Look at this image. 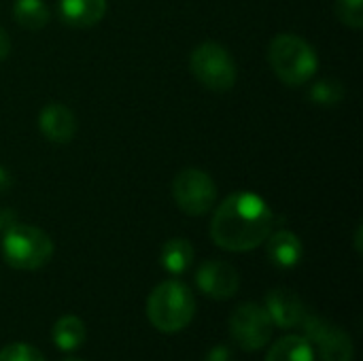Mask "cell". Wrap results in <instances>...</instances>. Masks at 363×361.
I'll use <instances>...</instances> for the list:
<instances>
[{"label":"cell","instance_id":"obj_1","mask_svg":"<svg viewBox=\"0 0 363 361\" xmlns=\"http://www.w3.org/2000/svg\"><path fill=\"white\" fill-rule=\"evenodd\" d=\"M272 228L274 215L268 202L257 194L236 191L217 206L211 221V238L225 251L242 253L266 243Z\"/></svg>","mask_w":363,"mask_h":361},{"label":"cell","instance_id":"obj_2","mask_svg":"<svg viewBox=\"0 0 363 361\" xmlns=\"http://www.w3.org/2000/svg\"><path fill=\"white\" fill-rule=\"evenodd\" d=\"M196 315V300L187 285L179 281L160 283L147 300V317L162 334L185 330Z\"/></svg>","mask_w":363,"mask_h":361},{"label":"cell","instance_id":"obj_3","mask_svg":"<svg viewBox=\"0 0 363 361\" xmlns=\"http://www.w3.org/2000/svg\"><path fill=\"white\" fill-rule=\"evenodd\" d=\"M268 62L285 85H304L317 72L319 60L315 47L296 34H279L268 47Z\"/></svg>","mask_w":363,"mask_h":361},{"label":"cell","instance_id":"obj_4","mask_svg":"<svg viewBox=\"0 0 363 361\" xmlns=\"http://www.w3.org/2000/svg\"><path fill=\"white\" fill-rule=\"evenodd\" d=\"M2 257L15 270H38L53 257V240L40 228L11 223L2 234Z\"/></svg>","mask_w":363,"mask_h":361},{"label":"cell","instance_id":"obj_5","mask_svg":"<svg viewBox=\"0 0 363 361\" xmlns=\"http://www.w3.org/2000/svg\"><path fill=\"white\" fill-rule=\"evenodd\" d=\"M191 74L211 91H230L236 83V62L219 43H202L189 57Z\"/></svg>","mask_w":363,"mask_h":361},{"label":"cell","instance_id":"obj_6","mask_svg":"<svg viewBox=\"0 0 363 361\" xmlns=\"http://www.w3.org/2000/svg\"><path fill=\"white\" fill-rule=\"evenodd\" d=\"M172 198L185 215H206L217 198V185L200 168H185L172 181Z\"/></svg>","mask_w":363,"mask_h":361},{"label":"cell","instance_id":"obj_7","mask_svg":"<svg viewBox=\"0 0 363 361\" xmlns=\"http://www.w3.org/2000/svg\"><path fill=\"white\" fill-rule=\"evenodd\" d=\"M272 330L274 323L270 315L262 304L255 302H245L236 306L230 317V334L234 343L249 353L264 349L272 338Z\"/></svg>","mask_w":363,"mask_h":361},{"label":"cell","instance_id":"obj_8","mask_svg":"<svg viewBox=\"0 0 363 361\" xmlns=\"http://www.w3.org/2000/svg\"><path fill=\"white\" fill-rule=\"evenodd\" d=\"M300 326L313 349H317L321 361H353V340L342 328L308 313L304 315Z\"/></svg>","mask_w":363,"mask_h":361},{"label":"cell","instance_id":"obj_9","mask_svg":"<svg viewBox=\"0 0 363 361\" xmlns=\"http://www.w3.org/2000/svg\"><path fill=\"white\" fill-rule=\"evenodd\" d=\"M196 283L200 291L213 300H228L236 296L240 287V277L236 268L228 262H204L196 272Z\"/></svg>","mask_w":363,"mask_h":361},{"label":"cell","instance_id":"obj_10","mask_svg":"<svg viewBox=\"0 0 363 361\" xmlns=\"http://www.w3.org/2000/svg\"><path fill=\"white\" fill-rule=\"evenodd\" d=\"M264 309L270 315L272 323L283 330L300 326V321L306 315V306H304L302 298L291 289H272L266 296Z\"/></svg>","mask_w":363,"mask_h":361},{"label":"cell","instance_id":"obj_11","mask_svg":"<svg viewBox=\"0 0 363 361\" xmlns=\"http://www.w3.org/2000/svg\"><path fill=\"white\" fill-rule=\"evenodd\" d=\"M38 128L47 140L66 145L72 140V136L77 132V117L68 106H64L60 102H49L43 106V111L38 115Z\"/></svg>","mask_w":363,"mask_h":361},{"label":"cell","instance_id":"obj_12","mask_svg":"<svg viewBox=\"0 0 363 361\" xmlns=\"http://www.w3.org/2000/svg\"><path fill=\"white\" fill-rule=\"evenodd\" d=\"M106 0H60L57 11L66 26L72 28H91L102 21L106 15Z\"/></svg>","mask_w":363,"mask_h":361},{"label":"cell","instance_id":"obj_13","mask_svg":"<svg viewBox=\"0 0 363 361\" xmlns=\"http://www.w3.org/2000/svg\"><path fill=\"white\" fill-rule=\"evenodd\" d=\"M266 251H268L270 262L277 268H296L302 260L304 247H302V240L294 232L279 230L266 238Z\"/></svg>","mask_w":363,"mask_h":361},{"label":"cell","instance_id":"obj_14","mask_svg":"<svg viewBox=\"0 0 363 361\" xmlns=\"http://www.w3.org/2000/svg\"><path fill=\"white\" fill-rule=\"evenodd\" d=\"M160 262L166 272L183 274L194 264V247L187 238H170L160 251Z\"/></svg>","mask_w":363,"mask_h":361},{"label":"cell","instance_id":"obj_15","mask_svg":"<svg viewBox=\"0 0 363 361\" xmlns=\"http://www.w3.org/2000/svg\"><path fill=\"white\" fill-rule=\"evenodd\" d=\"M266 361H315V349L306 336L289 334L272 345Z\"/></svg>","mask_w":363,"mask_h":361},{"label":"cell","instance_id":"obj_16","mask_svg":"<svg viewBox=\"0 0 363 361\" xmlns=\"http://www.w3.org/2000/svg\"><path fill=\"white\" fill-rule=\"evenodd\" d=\"M53 345L64 351V353H70L74 349H79L83 343H85V336H87V330H85V323L74 317V315H64L55 321L53 326Z\"/></svg>","mask_w":363,"mask_h":361},{"label":"cell","instance_id":"obj_17","mask_svg":"<svg viewBox=\"0 0 363 361\" xmlns=\"http://www.w3.org/2000/svg\"><path fill=\"white\" fill-rule=\"evenodd\" d=\"M13 17L26 30H40L49 23L51 15L45 0H15Z\"/></svg>","mask_w":363,"mask_h":361},{"label":"cell","instance_id":"obj_18","mask_svg":"<svg viewBox=\"0 0 363 361\" xmlns=\"http://www.w3.org/2000/svg\"><path fill=\"white\" fill-rule=\"evenodd\" d=\"M308 96L319 106H336L345 98V89H342V83H338L336 79H323L313 85Z\"/></svg>","mask_w":363,"mask_h":361},{"label":"cell","instance_id":"obj_19","mask_svg":"<svg viewBox=\"0 0 363 361\" xmlns=\"http://www.w3.org/2000/svg\"><path fill=\"white\" fill-rule=\"evenodd\" d=\"M336 17L345 26L359 30L363 26V0H336Z\"/></svg>","mask_w":363,"mask_h":361},{"label":"cell","instance_id":"obj_20","mask_svg":"<svg viewBox=\"0 0 363 361\" xmlns=\"http://www.w3.org/2000/svg\"><path fill=\"white\" fill-rule=\"evenodd\" d=\"M0 361H45L38 349L23 343H13L0 349Z\"/></svg>","mask_w":363,"mask_h":361},{"label":"cell","instance_id":"obj_21","mask_svg":"<svg viewBox=\"0 0 363 361\" xmlns=\"http://www.w3.org/2000/svg\"><path fill=\"white\" fill-rule=\"evenodd\" d=\"M232 360V355H230V349H225V347H217V349H213L211 353H208V361H230Z\"/></svg>","mask_w":363,"mask_h":361},{"label":"cell","instance_id":"obj_22","mask_svg":"<svg viewBox=\"0 0 363 361\" xmlns=\"http://www.w3.org/2000/svg\"><path fill=\"white\" fill-rule=\"evenodd\" d=\"M11 51V38L6 34V30L0 28V60H4Z\"/></svg>","mask_w":363,"mask_h":361},{"label":"cell","instance_id":"obj_23","mask_svg":"<svg viewBox=\"0 0 363 361\" xmlns=\"http://www.w3.org/2000/svg\"><path fill=\"white\" fill-rule=\"evenodd\" d=\"M11 185H13V177H11V172H9L6 168H2V166H0V194H2V191H9V189H11Z\"/></svg>","mask_w":363,"mask_h":361},{"label":"cell","instance_id":"obj_24","mask_svg":"<svg viewBox=\"0 0 363 361\" xmlns=\"http://www.w3.org/2000/svg\"><path fill=\"white\" fill-rule=\"evenodd\" d=\"M11 223H15V213L13 211H0V232H4Z\"/></svg>","mask_w":363,"mask_h":361},{"label":"cell","instance_id":"obj_25","mask_svg":"<svg viewBox=\"0 0 363 361\" xmlns=\"http://www.w3.org/2000/svg\"><path fill=\"white\" fill-rule=\"evenodd\" d=\"M64 361H83V360H77V357H70V360H64Z\"/></svg>","mask_w":363,"mask_h":361}]
</instances>
